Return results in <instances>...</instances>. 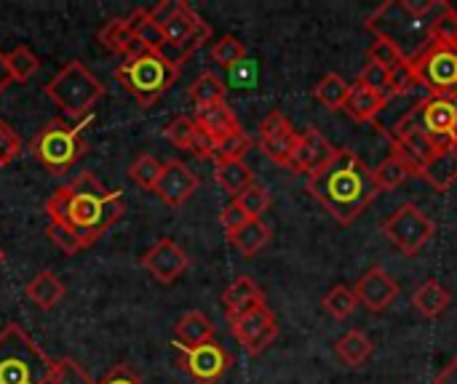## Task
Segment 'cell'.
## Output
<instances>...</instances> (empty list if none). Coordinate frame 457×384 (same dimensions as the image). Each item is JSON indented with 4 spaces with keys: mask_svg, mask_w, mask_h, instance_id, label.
I'll use <instances>...</instances> for the list:
<instances>
[{
    "mask_svg": "<svg viewBox=\"0 0 457 384\" xmlns=\"http://www.w3.org/2000/svg\"><path fill=\"white\" fill-rule=\"evenodd\" d=\"M418 176H423L431 187H436L439 192H447L457 182V152L455 147L439 150L428 163L420 166Z\"/></svg>",
    "mask_w": 457,
    "mask_h": 384,
    "instance_id": "obj_25",
    "label": "cell"
},
{
    "mask_svg": "<svg viewBox=\"0 0 457 384\" xmlns=\"http://www.w3.org/2000/svg\"><path fill=\"white\" fill-rule=\"evenodd\" d=\"M139 265H142V270L150 273V278L169 286V283H174L177 278L185 275V270L190 267V257L171 238H161L142 254Z\"/></svg>",
    "mask_w": 457,
    "mask_h": 384,
    "instance_id": "obj_13",
    "label": "cell"
},
{
    "mask_svg": "<svg viewBox=\"0 0 457 384\" xmlns=\"http://www.w3.org/2000/svg\"><path fill=\"white\" fill-rule=\"evenodd\" d=\"M359 80H361V83H367L370 88L380 91V94H386V91H388V69H386V67H380V64H375V61H370V64L359 72Z\"/></svg>",
    "mask_w": 457,
    "mask_h": 384,
    "instance_id": "obj_48",
    "label": "cell"
},
{
    "mask_svg": "<svg viewBox=\"0 0 457 384\" xmlns=\"http://www.w3.org/2000/svg\"><path fill=\"white\" fill-rule=\"evenodd\" d=\"M457 128V96H426L418 107H412L391 131L407 134V131H420L434 139L436 150L453 147V131Z\"/></svg>",
    "mask_w": 457,
    "mask_h": 384,
    "instance_id": "obj_9",
    "label": "cell"
},
{
    "mask_svg": "<svg viewBox=\"0 0 457 384\" xmlns=\"http://www.w3.org/2000/svg\"><path fill=\"white\" fill-rule=\"evenodd\" d=\"M241 208H244V214L249 217V219H260L268 208H270V192L265 190V187H260L257 182L249 187V190H244L238 198H233Z\"/></svg>",
    "mask_w": 457,
    "mask_h": 384,
    "instance_id": "obj_41",
    "label": "cell"
},
{
    "mask_svg": "<svg viewBox=\"0 0 457 384\" xmlns=\"http://www.w3.org/2000/svg\"><path fill=\"white\" fill-rule=\"evenodd\" d=\"M104 86L99 83V78L78 59L67 61L48 83H46V96L62 107V112L72 120L86 118L94 104L102 99Z\"/></svg>",
    "mask_w": 457,
    "mask_h": 384,
    "instance_id": "obj_7",
    "label": "cell"
},
{
    "mask_svg": "<svg viewBox=\"0 0 457 384\" xmlns=\"http://www.w3.org/2000/svg\"><path fill=\"white\" fill-rule=\"evenodd\" d=\"M46 233H48L51 243H54L62 254H67V257H75L78 251H83V249H86L75 233H70L67 227H62V225H56V222H48Z\"/></svg>",
    "mask_w": 457,
    "mask_h": 384,
    "instance_id": "obj_45",
    "label": "cell"
},
{
    "mask_svg": "<svg viewBox=\"0 0 457 384\" xmlns=\"http://www.w3.org/2000/svg\"><path fill=\"white\" fill-rule=\"evenodd\" d=\"M126 27L131 29V35L150 51H163L166 53V37H163V29L153 21L150 16V8H134L129 16H126Z\"/></svg>",
    "mask_w": 457,
    "mask_h": 384,
    "instance_id": "obj_28",
    "label": "cell"
},
{
    "mask_svg": "<svg viewBox=\"0 0 457 384\" xmlns=\"http://www.w3.org/2000/svg\"><path fill=\"white\" fill-rule=\"evenodd\" d=\"M434 384H457V358H453V361L434 377Z\"/></svg>",
    "mask_w": 457,
    "mask_h": 384,
    "instance_id": "obj_51",
    "label": "cell"
},
{
    "mask_svg": "<svg viewBox=\"0 0 457 384\" xmlns=\"http://www.w3.org/2000/svg\"><path fill=\"white\" fill-rule=\"evenodd\" d=\"M386 102H388L386 94L370 88L367 83H361V80L356 78V83H351V94H348V102H345L343 110H345L353 120L370 123V120H375V118L386 110Z\"/></svg>",
    "mask_w": 457,
    "mask_h": 384,
    "instance_id": "obj_20",
    "label": "cell"
},
{
    "mask_svg": "<svg viewBox=\"0 0 457 384\" xmlns=\"http://www.w3.org/2000/svg\"><path fill=\"white\" fill-rule=\"evenodd\" d=\"M321 307H324L335 321H345V318H351V315L356 313L359 299H356V294H353L351 289H345V286H335V289H329V291L324 294Z\"/></svg>",
    "mask_w": 457,
    "mask_h": 384,
    "instance_id": "obj_35",
    "label": "cell"
},
{
    "mask_svg": "<svg viewBox=\"0 0 457 384\" xmlns=\"http://www.w3.org/2000/svg\"><path fill=\"white\" fill-rule=\"evenodd\" d=\"M195 134H198V123H195V118H190V115H177V118L163 128V136H166L177 150H187V152H190V147H193V142H195Z\"/></svg>",
    "mask_w": 457,
    "mask_h": 384,
    "instance_id": "obj_39",
    "label": "cell"
},
{
    "mask_svg": "<svg viewBox=\"0 0 457 384\" xmlns=\"http://www.w3.org/2000/svg\"><path fill=\"white\" fill-rule=\"evenodd\" d=\"M418 86H420V83H418V75H415L412 64L404 61V64H399L396 69L388 72V91H386V96H407V94H412Z\"/></svg>",
    "mask_w": 457,
    "mask_h": 384,
    "instance_id": "obj_44",
    "label": "cell"
},
{
    "mask_svg": "<svg viewBox=\"0 0 457 384\" xmlns=\"http://www.w3.org/2000/svg\"><path fill=\"white\" fill-rule=\"evenodd\" d=\"M51 364L19 323L0 331V384H48Z\"/></svg>",
    "mask_w": 457,
    "mask_h": 384,
    "instance_id": "obj_4",
    "label": "cell"
},
{
    "mask_svg": "<svg viewBox=\"0 0 457 384\" xmlns=\"http://www.w3.org/2000/svg\"><path fill=\"white\" fill-rule=\"evenodd\" d=\"M220 222H222V227H225V233H228V238H233L241 227H246L252 219L244 214V208L233 200L230 206H225L222 208V214H220Z\"/></svg>",
    "mask_w": 457,
    "mask_h": 384,
    "instance_id": "obj_47",
    "label": "cell"
},
{
    "mask_svg": "<svg viewBox=\"0 0 457 384\" xmlns=\"http://www.w3.org/2000/svg\"><path fill=\"white\" fill-rule=\"evenodd\" d=\"M428 24L431 19L418 16L407 0H388L367 19V29L391 40L404 59H415L428 45Z\"/></svg>",
    "mask_w": 457,
    "mask_h": 384,
    "instance_id": "obj_5",
    "label": "cell"
},
{
    "mask_svg": "<svg viewBox=\"0 0 457 384\" xmlns=\"http://www.w3.org/2000/svg\"><path fill=\"white\" fill-rule=\"evenodd\" d=\"M32 158L48 171V174H64L70 171L86 152V142L80 136V128L56 118L48 120L29 142Z\"/></svg>",
    "mask_w": 457,
    "mask_h": 384,
    "instance_id": "obj_8",
    "label": "cell"
},
{
    "mask_svg": "<svg viewBox=\"0 0 457 384\" xmlns=\"http://www.w3.org/2000/svg\"><path fill=\"white\" fill-rule=\"evenodd\" d=\"M214 179L228 195L238 198L244 190H249L254 184V171L244 160H228V163H217Z\"/></svg>",
    "mask_w": 457,
    "mask_h": 384,
    "instance_id": "obj_30",
    "label": "cell"
},
{
    "mask_svg": "<svg viewBox=\"0 0 457 384\" xmlns=\"http://www.w3.org/2000/svg\"><path fill=\"white\" fill-rule=\"evenodd\" d=\"M348 94H351V86H348L345 78L337 75V72L324 75V78L316 83V88H313L316 102L324 104V107H329V110H343L345 102H348Z\"/></svg>",
    "mask_w": 457,
    "mask_h": 384,
    "instance_id": "obj_31",
    "label": "cell"
},
{
    "mask_svg": "<svg viewBox=\"0 0 457 384\" xmlns=\"http://www.w3.org/2000/svg\"><path fill=\"white\" fill-rule=\"evenodd\" d=\"M353 294H356L359 305H364L370 313H383V310H388V307L396 302V297L402 294V289H399V283L388 275L386 267L372 265V267L356 281Z\"/></svg>",
    "mask_w": 457,
    "mask_h": 384,
    "instance_id": "obj_16",
    "label": "cell"
},
{
    "mask_svg": "<svg viewBox=\"0 0 457 384\" xmlns=\"http://www.w3.org/2000/svg\"><path fill=\"white\" fill-rule=\"evenodd\" d=\"M96 384H145L142 382V377L131 369V366H126V364H118V366H112L102 380Z\"/></svg>",
    "mask_w": 457,
    "mask_h": 384,
    "instance_id": "obj_49",
    "label": "cell"
},
{
    "mask_svg": "<svg viewBox=\"0 0 457 384\" xmlns=\"http://www.w3.org/2000/svg\"><path fill=\"white\" fill-rule=\"evenodd\" d=\"M182 369L198 384H214L230 369V353L217 342H206L201 347L182 350Z\"/></svg>",
    "mask_w": 457,
    "mask_h": 384,
    "instance_id": "obj_15",
    "label": "cell"
},
{
    "mask_svg": "<svg viewBox=\"0 0 457 384\" xmlns=\"http://www.w3.org/2000/svg\"><path fill=\"white\" fill-rule=\"evenodd\" d=\"M150 16L163 29L166 48L174 51L171 59L177 64L195 53L212 37V27L185 0H161L150 8Z\"/></svg>",
    "mask_w": 457,
    "mask_h": 384,
    "instance_id": "obj_6",
    "label": "cell"
},
{
    "mask_svg": "<svg viewBox=\"0 0 457 384\" xmlns=\"http://www.w3.org/2000/svg\"><path fill=\"white\" fill-rule=\"evenodd\" d=\"M375 353L372 339L361 331V329H351L345 331L337 342H335V355L343 366L348 369H359L370 361V355Z\"/></svg>",
    "mask_w": 457,
    "mask_h": 384,
    "instance_id": "obj_27",
    "label": "cell"
},
{
    "mask_svg": "<svg viewBox=\"0 0 457 384\" xmlns=\"http://www.w3.org/2000/svg\"><path fill=\"white\" fill-rule=\"evenodd\" d=\"M372 174H375V187H378V192H388V190L402 187L410 176H415V174H418V166H415L404 152H399V150L394 147L391 155H388L378 168H372Z\"/></svg>",
    "mask_w": 457,
    "mask_h": 384,
    "instance_id": "obj_23",
    "label": "cell"
},
{
    "mask_svg": "<svg viewBox=\"0 0 457 384\" xmlns=\"http://www.w3.org/2000/svg\"><path fill=\"white\" fill-rule=\"evenodd\" d=\"M268 241H270V230H268L260 219H252L246 227H241V230L230 238V243H233L244 257L260 254V251L268 246Z\"/></svg>",
    "mask_w": 457,
    "mask_h": 384,
    "instance_id": "obj_33",
    "label": "cell"
},
{
    "mask_svg": "<svg viewBox=\"0 0 457 384\" xmlns=\"http://www.w3.org/2000/svg\"><path fill=\"white\" fill-rule=\"evenodd\" d=\"M244 59H246V45H244L236 35H222V37L212 45V61L220 64V67H225V69L238 67Z\"/></svg>",
    "mask_w": 457,
    "mask_h": 384,
    "instance_id": "obj_36",
    "label": "cell"
},
{
    "mask_svg": "<svg viewBox=\"0 0 457 384\" xmlns=\"http://www.w3.org/2000/svg\"><path fill=\"white\" fill-rule=\"evenodd\" d=\"M190 152H193L195 158H201V160H212V158H214V152H217V142H214L204 128H198V134H195V142H193Z\"/></svg>",
    "mask_w": 457,
    "mask_h": 384,
    "instance_id": "obj_50",
    "label": "cell"
},
{
    "mask_svg": "<svg viewBox=\"0 0 457 384\" xmlns=\"http://www.w3.org/2000/svg\"><path fill=\"white\" fill-rule=\"evenodd\" d=\"M450 302H453V297H450V291L439 283V281H426L415 294H412V307L423 315V318H428V321H434V318H439L447 307H450Z\"/></svg>",
    "mask_w": 457,
    "mask_h": 384,
    "instance_id": "obj_29",
    "label": "cell"
},
{
    "mask_svg": "<svg viewBox=\"0 0 457 384\" xmlns=\"http://www.w3.org/2000/svg\"><path fill=\"white\" fill-rule=\"evenodd\" d=\"M24 294H27V299H29L35 307H40V310H51V307H56V305L64 299L67 289H64V283L56 278V273H51V270H40V273L27 283Z\"/></svg>",
    "mask_w": 457,
    "mask_h": 384,
    "instance_id": "obj_26",
    "label": "cell"
},
{
    "mask_svg": "<svg viewBox=\"0 0 457 384\" xmlns=\"http://www.w3.org/2000/svg\"><path fill=\"white\" fill-rule=\"evenodd\" d=\"M174 339L182 350L190 347H201L206 342H214V323L201 313V310H190L185 313L177 326H174Z\"/></svg>",
    "mask_w": 457,
    "mask_h": 384,
    "instance_id": "obj_24",
    "label": "cell"
},
{
    "mask_svg": "<svg viewBox=\"0 0 457 384\" xmlns=\"http://www.w3.org/2000/svg\"><path fill=\"white\" fill-rule=\"evenodd\" d=\"M297 139H300V134L292 128V123L278 110H273L268 118H262V123H260V150L273 163L292 166Z\"/></svg>",
    "mask_w": 457,
    "mask_h": 384,
    "instance_id": "obj_14",
    "label": "cell"
},
{
    "mask_svg": "<svg viewBox=\"0 0 457 384\" xmlns=\"http://www.w3.org/2000/svg\"><path fill=\"white\" fill-rule=\"evenodd\" d=\"M161 171H163V163L153 155H139L131 166H129V176L137 187L153 192L158 179H161Z\"/></svg>",
    "mask_w": 457,
    "mask_h": 384,
    "instance_id": "obj_38",
    "label": "cell"
},
{
    "mask_svg": "<svg viewBox=\"0 0 457 384\" xmlns=\"http://www.w3.org/2000/svg\"><path fill=\"white\" fill-rule=\"evenodd\" d=\"M257 305H265V294L260 291V286H257L254 278H249V275L236 278V281L222 291V307H225V313H228V321L244 315L246 310H252V307H257Z\"/></svg>",
    "mask_w": 457,
    "mask_h": 384,
    "instance_id": "obj_21",
    "label": "cell"
},
{
    "mask_svg": "<svg viewBox=\"0 0 457 384\" xmlns=\"http://www.w3.org/2000/svg\"><path fill=\"white\" fill-rule=\"evenodd\" d=\"M198 176L182 163V160H169V163H163V171H161V179H158V184H155V195L166 203V206H171V208H179V206H185L195 192H198Z\"/></svg>",
    "mask_w": 457,
    "mask_h": 384,
    "instance_id": "obj_17",
    "label": "cell"
},
{
    "mask_svg": "<svg viewBox=\"0 0 457 384\" xmlns=\"http://www.w3.org/2000/svg\"><path fill=\"white\" fill-rule=\"evenodd\" d=\"M308 192L340 225L356 222L378 198L372 168L353 150H335L332 160L308 176Z\"/></svg>",
    "mask_w": 457,
    "mask_h": 384,
    "instance_id": "obj_2",
    "label": "cell"
},
{
    "mask_svg": "<svg viewBox=\"0 0 457 384\" xmlns=\"http://www.w3.org/2000/svg\"><path fill=\"white\" fill-rule=\"evenodd\" d=\"M8 67H11L13 83H27L37 72L40 59H37V53L29 45L21 43V45H16V48L8 51Z\"/></svg>",
    "mask_w": 457,
    "mask_h": 384,
    "instance_id": "obj_37",
    "label": "cell"
},
{
    "mask_svg": "<svg viewBox=\"0 0 457 384\" xmlns=\"http://www.w3.org/2000/svg\"><path fill=\"white\" fill-rule=\"evenodd\" d=\"M0 168H3V166H0Z\"/></svg>",
    "mask_w": 457,
    "mask_h": 384,
    "instance_id": "obj_55",
    "label": "cell"
},
{
    "mask_svg": "<svg viewBox=\"0 0 457 384\" xmlns=\"http://www.w3.org/2000/svg\"><path fill=\"white\" fill-rule=\"evenodd\" d=\"M46 214L48 222L67 227L88 249L126 214V203L118 190H107L91 171H80L54 190L46 200Z\"/></svg>",
    "mask_w": 457,
    "mask_h": 384,
    "instance_id": "obj_1",
    "label": "cell"
},
{
    "mask_svg": "<svg viewBox=\"0 0 457 384\" xmlns=\"http://www.w3.org/2000/svg\"><path fill=\"white\" fill-rule=\"evenodd\" d=\"M335 155V147L329 144V139L319 131V128H308L305 134H300L297 139V150L292 158V171L297 174H316L321 166H327Z\"/></svg>",
    "mask_w": 457,
    "mask_h": 384,
    "instance_id": "obj_18",
    "label": "cell"
},
{
    "mask_svg": "<svg viewBox=\"0 0 457 384\" xmlns=\"http://www.w3.org/2000/svg\"><path fill=\"white\" fill-rule=\"evenodd\" d=\"M190 102L198 107H209V104H217V102H225V83L220 75L214 72H201L193 86H190Z\"/></svg>",
    "mask_w": 457,
    "mask_h": 384,
    "instance_id": "obj_32",
    "label": "cell"
},
{
    "mask_svg": "<svg viewBox=\"0 0 457 384\" xmlns=\"http://www.w3.org/2000/svg\"><path fill=\"white\" fill-rule=\"evenodd\" d=\"M410 64L428 96H457V45L428 40V45L410 59Z\"/></svg>",
    "mask_w": 457,
    "mask_h": 384,
    "instance_id": "obj_10",
    "label": "cell"
},
{
    "mask_svg": "<svg viewBox=\"0 0 457 384\" xmlns=\"http://www.w3.org/2000/svg\"><path fill=\"white\" fill-rule=\"evenodd\" d=\"M48 384H96L91 380V374L72 358H59L51 364V374Z\"/></svg>",
    "mask_w": 457,
    "mask_h": 384,
    "instance_id": "obj_40",
    "label": "cell"
},
{
    "mask_svg": "<svg viewBox=\"0 0 457 384\" xmlns=\"http://www.w3.org/2000/svg\"><path fill=\"white\" fill-rule=\"evenodd\" d=\"M195 123L198 128H204L217 144L233 134L241 131L238 126V118L233 112V107H228V102H217V104H209V107H198L195 110Z\"/></svg>",
    "mask_w": 457,
    "mask_h": 384,
    "instance_id": "obj_19",
    "label": "cell"
},
{
    "mask_svg": "<svg viewBox=\"0 0 457 384\" xmlns=\"http://www.w3.org/2000/svg\"><path fill=\"white\" fill-rule=\"evenodd\" d=\"M428 40L442 45H457V8L447 3L428 24Z\"/></svg>",
    "mask_w": 457,
    "mask_h": 384,
    "instance_id": "obj_34",
    "label": "cell"
},
{
    "mask_svg": "<svg viewBox=\"0 0 457 384\" xmlns=\"http://www.w3.org/2000/svg\"><path fill=\"white\" fill-rule=\"evenodd\" d=\"M21 152V139L11 128V123L0 120V166H8Z\"/></svg>",
    "mask_w": 457,
    "mask_h": 384,
    "instance_id": "obj_46",
    "label": "cell"
},
{
    "mask_svg": "<svg viewBox=\"0 0 457 384\" xmlns=\"http://www.w3.org/2000/svg\"><path fill=\"white\" fill-rule=\"evenodd\" d=\"M96 40H99L107 51L123 56V61H126V59H134V56H139V53H145V51H150V48H145V45L131 35V29L126 27V19H110V21H104V27L96 32Z\"/></svg>",
    "mask_w": 457,
    "mask_h": 384,
    "instance_id": "obj_22",
    "label": "cell"
},
{
    "mask_svg": "<svg viewBox=\"0 0 457 384\" xmlns=\"http://www.w3.org/2000/svg\"><path fill=\"white\" fill-rule=\"evenodd\" d=\"M436 225L415 206V203H404L399 206L386 222H383V235L388 238V243H394L404 257H415L418 251H423V246L434 238Z\"/></svg>",
    "mask_w": 457,
    "mask_h": 384,
    "instance_id": "obj_11",
    "label": "cell"
},
{
    "mask_svg": "<svg viewBox=\"0 0 457 384\" xmlns=\"http://www.w3.org/2000/svg\"><path fill=\"white\" fill-rule=\"evenodd\" d=\"M367 56H370V61H375V64L386 67L388 72H391V69H396L399 64L410 61V59H404V53H402L391 40H386V37H375V43L370 45Z\"/></svg>",
    "mask_w": 457,
    "mask_h": 384,
    "instance_id": "obj_42",
    "label": "cell"
},
{
    "mask_svg": "<svg viewBox=\"0 0 457 384\" xmlns=\"http://www.w3.org/2000/svg\"><path fill=\"white\" fill-rule=\"evenodd\" d=\"M13 83V75H11V67H8V53L0 51V94H5V88Z\"/></svg>",
    "mask_w": 457,
    "mask_h": 384,
    "instance_id": "obj_52",
    "label": "cell"
},
{
    "mask_svg": "<svg viewBox=\"0 0 457 384\" xmlns=\"http://www.w3.org/2000/svg\"><path fill=\"white\" fill-rule=\"evenodd\" d=\"M179 78V64L163 51H145L115 69V80L142 104H155Z\"/></svg>",
    "mask_w": 457,
    "mask_h": 384,
    "instance_id": "obj_3",
    "label": "cell"
},
{
    "mask_svg": "<svg viewBox=\"0 0 457 384\" xmlns=\"http://www.w3.org/2000/svg\"><path fill=\"white\" fill-rule=\"evenodd\" d=\"M453 147H455V152H457V128L453 131Z\"/></svg>",
    "mask_w": 457,
    "mask_h": 384,
    "instance_id": "obj_53",
    "label": "cell"
},
{
    "mask_svg": "<svg viewBox=\"0 0 457 384\" xmlns=\"http://www.w3.org/2000/svg\"><path fill=\"white\" fill-rule=\"evenodd\" d=\"M230 331H233L236 342L249 355H260V353H265L276 342L278 321H276V313L265 302V305H257V307L246 310L238 318H230Z\"/></svg>",
    "mask_w": 457,
    "mask_h": 384,
    "instance_id": "obj_12",
    "label": "cell"
},
{
    "mask_svg": "<svg viewBox=\"0 0 457 384\" xmlns=\"http://www.w3.org/2000/svg\"><path fill=\"white\" fill-rule=\"evenodd\" d=\"M252 136L249 134H244V131H238V134H233V136H228V139H222L220 144H217V152H214V160L217 163H228V160H244V155L252 150Z\"/></svg>",
    "mask_w": 457,
    "mask_h": 384,
    "instance_id": "obj_43",
    "label": "cell"
},
{
    "mask_svg": "<svg viewBox=\"0 0 457 384\" xmlns=\"http://www.w3.org/2000/svg\"><path fill=\"white\" fill-rule=\"evenodd\" d=\"M0 265H3V249H0Z\"/></svg>",
    "mask_w": 457,
    "mask_h": 384,
    "instance_id": "obj_54",
    "label": "cell"
}]
</instances>
